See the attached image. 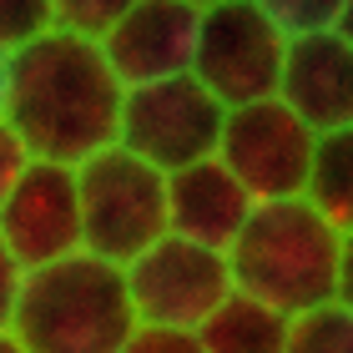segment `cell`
Listing matches in <instances>:
<instances>
[{
  "mask_svg": "<svg viewBox=\"0 0 353 353\" xmlns=\"http://www.w3.org/2000/svg\"><path fill=\"white\" fill-rule=\"evenodd\" d=\"M126 86L111 71L101 41L71 30H41L10 51L6 121L41 162L81 167L86 157L117 147Z\"/></svg>",
  "mask_w": 353,
  "mask_h": 353,
  "instance_id": "6da1fadb",
  "label": "cell"
},
{
  "mask_svg": "<svg viewBox=\"0 0 353 353\" xmlns=\"http://www.w3.org/2000/svg\"><path fill=\"white\" fill-rule=\"evenodd\" d=\"M339 252L343 232L308 197H278L252 207L228 248V268L237 293L298 318L339 298Z\"/></svg>",
  "mask_w": 353,
  "mask_h": 353,
  "instance_id": "7a4b0ae2",
  "label": "cell"
},
{
  "mask_svg": "<svg viewBox=\"0 0 353 353\" xmlns=\"http://www.w3.org/2000/svg\"><path fill=\"white\" fill-rule=\"evenodd\" d=\"M10 333L26 353H121L137 333L126 272L96 252L30 268L21 278Z\"/></svg>",
  "mask_w": 353,
  "mask_h": 353,
  "instance_id": "3957f363",
  "label": "cell"
},
{
  "mask_svg": "<svg viewBox=\"0 0 353 353\" xmlns=\"http://www.w3.org/2000/svg\"><path fill=\"white\" fill-rule=\"evenodd\" d=\"M81 182V228L86 252L126 268L141 248H152L167 232V172L141 162L121 141L86 157L76 167Z\"/></svg>",
  "mask_w": 353,
  "mask_h": 353,
  "instance_id": "277c9868",
  "label": "cell"
},
{
  "mask_svg": "<svg viewBox=\"0 0 353 353\" xmlns=\"http://www.w3.org/2000/svg\"><path fill=\"white\" fill-rule=\"evenodd\" d=\"M222 121H228V106L192 71H182L167 81L126 86L117 141L126 152H137L141 162H152L157 172H182L202 157H217Z\"/></svg>",
  "mask_w": 353,
  "mask_h": 353,
  "instance_id": "5b68a950",
  "label": "cell"
},
{
  "mask_svg": "<svg viewBox=\"0 0 353 353\" xmlns=\"http://www.w3.org/2000/svg\"><path fill=\"white\" fill-rule=\"evenodd\" d=\"M121 272H126V293H132L137 323H157V328L197 333L217 313V303L232 293L228 252L187 243L176 232H162Z\"/></svg>",
  "mask_w": 353,
  "mask_h": 353,
  "instance_id": "8992f818",
  "label": "cell"
},
{
  "mask_svg": "<svg viewBox=\"0 0 353 353\" xmlns=\"http://www.w3.org/2000/svg\"><path fill=\"white\" fill-rule=\"evenodd\" d=\"M283 56H288L283 30L252 0H228V6L202 10L192 76L232 111V106H252V101L278 96Z\"/></svg>",
  "mask_w": 353,
  "mask_h": 353,
  "instance_id": "52a82bcc",
  "label": "cell"
},
{
  "mask_svg": "<svg viewBox=\"0 0 353 353\" xmlns=\"http://www.w3.org/2000/svg\"><path fill=\"white\" fill-rule=\"evenodd\" d=\"M318 132L298 121L278 96L252 106H232L222 121L217 162L252 192V202H278V197H303L313 167Z\"/></svg>",
  "mask_w": 353,
  "mask_h": 353,
  "instance_id": "ba28073f",
  "label": "cell"
},
{
  "mask_svg": "<svg viewBox=\"0 0 353 353\" xmlns=\"http://www.w3.org/2000/svg\"><path fill=\"white\" fill-rule=\"evenodd\" d=\"M0 237H6V248L15 252V263L26 272L86 252L76 167L30 157V167L21 172L15 192L6 197V207H0Z\"/></svg>",
  "mask_w": 353,
  "mask_h": 353,
  "instance_id": "9c48e42d",
  "label": "cell"
},
{
  "mask_svg": "<svg viewBox=\"0 0 353 353\" xmlns=\"http://www.w3.org/2000/svg\"><path fill=\"white\" fill-rule=\"evenodd\" d=\"M197 30H202V10L187 0H137L101 36V51L111 71L121 76V86H147L192 71Z\"/></svg>",
  "mask_w": 353,
  "mask_h": 353,
  "instance_id": "30bf717a",
  "label": "cell"
},
{
  "mask_svg": "<svg viewBox=\"0 0 353 353\" xmlns=\"http://www.w3.org/2000/svg\"><path fill=\"white\" fill-rule=\"evenodd\" d=\"M278 101L298 111V121L313 126L318 137L353 126V46L339 30L293 36L283 56Z\"/></svg>",
  "mask_w": 353,
  "mask_h": 353,
  "instance_id": "8fae6325",
  "label": "cell"
},
{
  "mask_svg": "<svg viewBox=\"0 0 353 353\" xmlns=\"http://www.w3.org/2000/svg\"><path fill=\"white\" fill-rule=\"evenodd\" d=\"M252 192L217 162L202 157L182 172H167V232L187 237V243L228 252L232 237L248 228L252 217Z\"/></svg>",
  "mask_w": 353,
  "mask_h": 353,
  "instance_id": "7c38bea8",
  "label": "cell"
},
{
  "mask_svg": "<svg viewBox=\"0 0 353 353\" xmlns=\"http://www.w3.org/2000/svg\"><path fill=\"white\" fill-rule=\"evenodd\" d=\"M288 328H293L288 313L232 288L217 303V313L197 328V343L202 353H288Z\"/></svg>",
  "mask_w": 353,
  "mask_h": 353,
  "instance_id": "4fadbf2b",
  "label": "cell"
},
{
  "mask_svg": "<svg viewBox=\"0 0 353 353\" xmlns=\"http://www.w3.org/2000/svg\"><path fill=\"white\" fill-rule=\"evenodd\" d=\"M303 197H308L339 232H353V126L318 137Z\"/></svg>",
  "mask_w": 353,
  "mask_h": 353,
  "instance_id": "5bb4252c",
  "label": "cell"
},
{
  "mask_svg": "<svg viewBox=\"0 0 353 353\" xmlns=\"http://www.w3.org/2000/svg\"><path fill=\"white\" fill-rule=\"evenodd\" d=\"M288 353H353V313L343 303L298 313L288 328Z\"/></svg>",
  "mask_w": 353,
  "mask_h": 353,
  "instance_id": "9a60e30c",
  "label": "cell"
},
{
  "mask_svg": "<svg viewBox=\"0 0 353 353\" xmlns=\"http://www.w3.org/2000/svg\"><path fill=\"white\" fill-rule=\"evenodd\" d=\"M252 6L293 41V36H313V30H333L348 0H252Z\"/></svg>",
  "mask_w": 353,
  "mask_h": 353,
  "instance_id": "2e32d148",
  "label": "cell"
},
{
  "mask_svg": "<svg viewBox=\"0 0 353 353\" xmlns=\"http://www.w3.org/2000/svg\"><path fill=\"white\" fill-rule=\"evenodd\" d=\"M132 6L137 0H51V26L71 30V36H86V41H101Z\"/></svg>",
  "mask_w": 353,
  "mask_h": 353,
  "instance_id": "e0dca14e",
  "label": "cell"
},
{
  "mask_svg": "<svg viewBox=\"0 0 353 353\" xmlns=\"http://www.w3.org/2000/svg\"><path fill=\"white\" fill-rule=\"evenodd\" d=\"M41 30H51V0H0V46L6 51L36 41Z\"/></svg>",
  "mask_w": 353,
  "mask_h": 353,
  "instance_id": "ac0fdd59",
  "label": "cell"
},
{
  "mask_svg": "<svg viewBox=\"0 0 353 353\" xmlns=\"http://www.w3.org/2000/svg\"><path fill=\"white\" fill-rule=\"evenodd\" d=\"M121 353H202L197 333L187 328H157V323H137V333L126 339Z\"/></svg>",
  "mask_w": 353,
  "mask_h": 353,
  "instance_id": "d6986e66",
  "label": "cell"
},
{
  "mask_svg": "<svg viewBox=\"0 0 353 353\" xmlns=\"http://www.w3.org/2000/svg\"><path fill=\"white\" fill-rule=\"evenodd\" d=\"M26 167H30V147L15 137V126L0 117V207H6V197L15 192V182H21Z\"/></svg>",
  "mask_w": 353,
  "mask_h": 353,
  "instance_id": "ffe728a7",
  "label": "cell"
},
{
  "mask_svg": "<svg viewBox=\"0 0 353 353\" xmlns=\"http://www.w3.org/2000/svg\"><path fill=\"white\" fill-rule=\"evenodd\" d=\"M21 278H26V268L15 263V252L6 248V237H0V333L10 328L15 298H21Z\"/></svg>",
  "mask_w": 353,
  "mask_h": 353,
  "instance_id": "44dd1931",
  "label": "cell"
},
{
  "mask_svg": "<svg viewBox=\"0 0 353 353\" xmlns=\"http://www.w3.org/2000/svg\"><path fill=\"white\" fill-rule=\"evenodd\" d=\"M343 308L353 313V232H343V252H339V298Z\"/></svg>",
  "mask_w": 353,
  "mask_h": 353,
  "instance_id": "7402d4cb",
  "label": "cell"
},
{
  "mask_svg": "<svg viewBox=\"0 0 353 353\" xmlns=\"http://www.w3.org/2000/svg\"><path fill=\"white\" fill-rule=\"evenodd\" d=\"M6 101H10V51L0 46V117H6Z\"/></svg>",
  "mask_w": 353,
  "mask_h": 353,
  "instance_id": "603a6c76",
  "label": "cell"
},
{
  "mask_svg": "<svg viewBox=\"0 0 353 353\" xmlns=\"http://www.w3.org/2000/svg\"><path fill=\"white\" fill-rule=\"evenodd\" d=\"M333 30H339V36L353 46V0H348V6H343V15H339V26H333Z\"/></svg>",
  "mask_w": 353,
  "mask_h": 353,
  "instance_id": "cb8c5ba5",
  "label": "cell"
},
{
  "mask_svg": "<svg viewBox=\"0 0 353 353\" xmlns=\"http://www.w3.org/2000/svg\"><path fill=\"white\" fill-rule=\"evenodd\" d=\"M0 353H26L21 343H15V333H10V328H6V333H0Z\"/></svg>",
  "mask_w": 353,
  "mask_h": 353,
  "instance_id": "d4e9b609",
  "label": "cell"
},
{
  "mask_svg": "<svg viewBox=\"0 0 353 353\" xmlns=\"http://www.w3.org/2000/svg\"><path fill=\"white\" fill-rule=\"evenodd\" d=\"M187 6H197V10H212V6H228V0H187Z\"/></svg>",
  "mask_w": 353,
  "mask_h": 353,
  "instance_id": "484cf974",
  "label": "cell"
}]
</instances>
